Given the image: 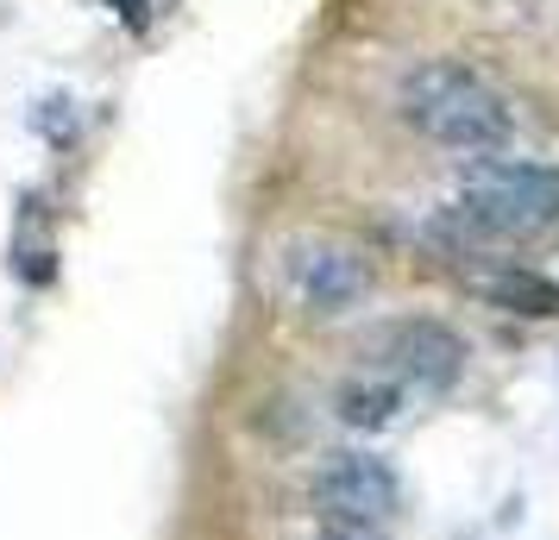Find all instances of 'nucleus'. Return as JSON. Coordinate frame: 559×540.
<instances>
[{
  "label": "nucleus",
  "mask_w": 559,
  "mask_h": 540,
  "mask_svg": "<svg viewBox=\"0 0 559 540\" xmlns=\"http://www.w3.org/2000/svg\"><path fill=\"white\" fill-rule=\"evenodd\" d=\"M478 296L490 309L522 314V321H559V284L540 277V271H528V264H503V271L478 277Z\"/></svg>",
  "instance_id": "nucleus-6"
},
{
  "label": "nucleus",
  "mask_w": 559,
  "mask_h": 540,
  "mask_svg": "<svg viewBox=\"0 0 559 540\" xmlns=\"http://www.w3.org/2000/svg\"><path fill=\"white\" fill-rule=\"evenodd\" d=\"M358 352L371 371H383L390 384L403 389H453L459 371H465V339L433 321V314H396V321H378L371 334L358 339Z\"/></svg>",
  "instance_id": "nucleus-4"
},
{
  "label": "nucleus",
  "mask_w": 559,
  "mask_h": 540,
  "mask_svg": "<svg viewBox=\"0 0 559 540\" xmlns=\"http://www.w3.org/2000/svg\"><path fill=\"white\" fill-rule=\"evenodd\" d=\"M38 127H45V139H76V113H70V101H45V113H38Z\"/></svg>",
  "instance_id": "nucleus-9"
},
{
  "label": "nucleus",
  "mask_w": 559,
  "mask_h": 540,
  "mask_svg": "<svg viewBox=\"0 0 559 540\" xmlns=\"http://www.w3.org/2000/svg\"><path fill=\"white\" fill-rule=\"evenodd\" d=\"M314 540H390L383 528H365V521H328Z\"/></svg>",
  "instance_id": "nucleus-10"
},
{
  "label": "nucleus",
  "mask_w": 559,
  "mask_h": 540,
  "mask_svg": "<svg viewBox=\"0 0 559 540\" xmlns=\"http://www.w3.org/2000/svg\"><path fill=\"white\" fill-rule=\"evenodd\" d=\"M308 496L328 521H365L383 528L390 515L403 509V478L390 471V459L365 453V446H340L321 453V465L308 471Z\"/></svg>",
  "instance_id": "nucleus-5"
},
{
  "label": "nucleus",
  "mask_w": 559,
  "mask_h": 540,
  "mask_svg": "<svg viewBox=\"0 0 559 540\" xmlns=\"http://www.w3.org/2000/svg\"><path fill=\"white\" fill-rule=\"evenodd\" d=\"M107 7H114L132 32H145V26H152V13H157V0H107Z\"/></svg>",
  "instance_id": "nucleus-11"
},
{
  "label": "nucleus",
  "mask_w": 559,
  "mask_h": 540,
  "mask_svg": "<svg viewBox=\"0 0 559 540\" xmlns=\"http://www.w3.org/2000/svg\"><path fill=\"white\" fill-rule=\"evenodd\" d=\"M408 389L390 384V377H353V384L333 389V415L353 428V434H383L396 415H403Z\"/></svg>",
  "instance_id": "nucleus-7"
},
{
  "label": "nucleus",
  "mask_w": 559,
  "mask_h": 540,
  "mask_svg": "<svg viewBox=\"0 0 559 540\" xmlns=\"http://www.w3.org/2000/svg\"><path fill=\"white\" fill-rule=\"evenodd\" d=\"M459 227L472 232V245H503V239H534L559 220V170L528 164V157H497L478 152L459 164L453 202Z\"/></svg>",
  "instance_id": "nucleus-1"
},
{
  "label": "nucleus",
  "mask_w": 559,
  "mask_h": 540,
  "mask_svg": "<svg viewBox=\"0 0 559 540\" xmlns=\"http://www.w3.org/2000/svg\"><path fill=\"white\" fill-rule=\"evenodd\" d=\"M283 296L308 314V321H340L371 296V257L340 232H296L277 252Z\"/></svg>",
  "instance_id": "nucleus-3"
},
{
  "label": "nucleus",
  "mask_w": 559,
  "mask_h": 540,
  "mask_svg": "<svg viewBox=\"0 0 559 540\" xmlns=\"http://www.w3.org/2000/svg\"><path fill=\"white\" fill-rule=\"evenodd\" d=\"M396 107L415 132H428L433 145L447 152H503L509 132H515V113L509 101L465 63H415L396 88Z\"/></svg>",
  "instance_id": "nucleus-2"
},
{
  "label": "nucleus",
  "mask_w": 559,
  "mask_h": 540,
  "mask_svg": "<svg viewBox=\"0 0 559 540\" xmlns=\"http://www.w3.org/2000/svg\"><path fill=\"white\" fill-rule=\"evenodd\" d=\"M51 245H45V239H26V245H13V271H20V277H26L32 289H45L57 277V264H51Z\"/></svg>",
  "instance_id": "nucleus-8"
}]
</instances>
